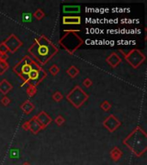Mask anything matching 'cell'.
Returning <instances> with one entry per match:
<instances>
[{"instance_id":"83f0119b","label":"cell","mask_w":147,"mask_h":165,"mask_svg":"<svg viewBox=\"0 0 147 165\" xmlns=\"http://www.w3.org/2000/svg\"><path fill=\"white\" fill-rule=\"evenodd\" d=\"M1 103L4 105V106H8L10 103H11V99L8 97V96H4L1 100Z\"/></svg>"},{"instance_id":"e0dca14e","label":"cell","mask_w":147,"mask_h":165,"mask_svg":"<svg viewBox=\"0 0 147 165\" xmlns=\"http://www.w3.org/2000/svg\"><path fill=\"white\" fill-rule=\"evenodd\" d=\"M67 74L71 77V78H75V77L79 74V70L77 68L75 65H71V67H69L68 69H67Z\"/></svg>"},{"instance_id":"52a82bcc","label":"cell","mask_w":147,"mask_h":165,"mask_svg":"<svg viewBox=\"0 0 147 165\" xmlns=\"http://www.w3.org/2000/svg\"><path fill=\"white\" fill-rule=\"evenodd\" d=\"M5 45L8 48V51L10 53H14L17 51L20 47L23 46V42L18 39L14 34H11L5 41H4Z\"/></svg>"},{"instance_id":"9c48e42d","label":"cell","mask_w":147,"mask_h":165,"mask_svg":"<svg viewBox=\"0 0 147 165\" xmlns=\"http://www.w3.org/2000/svg\"><path fill=\"white\" fill-rule=\"evenodd\" d=\"M36 119H37L39 124L41 125L42 129H45V128H46L47 126H48L50 124L52 123V121H53L52 118H51L45 111H41V112L39 113V114L36 115Z\"/></svg>"},{"instance_id":"cb8c5ba5","label":"cell","mask_w":147,"mask_h":165,"mask_svg":"<svg viewBox=\"0 0 147 165\" xmlns=\"http://www.w3.org/2000/svg\"><path fill=\"white\" fill-rule=\"evenodd\" d=\"M22 18H23V22L24 23H30L32 21V15L30 13H23Z\"/></svg>"},{"instance_id":"7a4b0ae2","label":"cell","mask_w":147,"mask_h":165,"mask_svg":"<svg viewBox=\"0 0 147 165\" xmlns=\"http://www.w3.org/2000/svg\"><path fill=\"white\" fill-rule=\"evenodd\" d=\"M123 144L137 157H141L147 150V134L140 126H136L123 140Z\"/></svg>"},{"instance_id":"4316f807","label":"cell","mask_w":147,"mask_h":165,"mask_svg":"<svg viewBox=\"0 0 147 165\" xmlns=\"http://www.w3.org/2000/svg\"><path fill=\"white\" fill-rule=\"evenodd\" d=\"M92 83H93L92 81H91L89 78H88V77H87V78H85V79L83 81V85L85 88H89V87L92 85Z\"/></svg>"},{"instance_id":"d6a6232c","label":"cell","mask_w":147,"mask_h":165,"mask_svg":"<svg viewBox=\"0 0 147 165\" xmlns=\"http://www.w3.org/2000/svg\"><path fill=\"white\" fill-rule=\"evenodd\" d=\"M0 56H1V53H0Z\"/></svg>"},{"instance_id":"8992f818","label":"cell","mask_w":147,"mask_h":165,"mask_svg":"<svg viewBox=\"0 0 147 165\" xmlns=\"http://www.w3.org/2000/svg\"><path fill=\"white\" fill-rule=\"evenodd\" d=\"M120 52L123 53L124 58L128 62V64L135 69H137L139 65H142L143 62L145 60V54L138 49H133L128 53H125L121 50Z\"/></svg>"},{"instance_id":"1f68e13d","label":"cell","mask_w":147,"mask_h":165,"mask_svg":"<svg viewBox=\"0 0 147 165\" xmlns=\"http://www.w3.org/2000/svg\"><path fill=\"white\" fill-rule=\"evenodd\" d=\"M21 165H31V164H30L29 162H24V163H23Z\"/></svg>"},{"instance_id":"484cf974","label":"cell","mask_w":147,"mask_h":165,"mask_svg":"<svg viewBox=\"0 0 147 165\" xmlns=\"http://www.w3.org/2000/svg\"><path fill=\"white\" fill-rule=\"evenodd\" d=\"M8 53H9L8 48L6 47L5 43H4V41H3L2 43H0V53L1 54H7Z\"/></svg>"},{"instance_id":"d6986e66","label":"cell","mask_w":147,"mask_h":165,"mask_svg":"<svg viewBox=\"0 0 147 165\" xmlns=\"http://www.w3.org/2000/svg\"><path fill=\"white\" fill-rule=\"evenodd\" d=\"M26 92H27V95H28L29 96L32 97V96H34V95L36 94V92H37V87L35 86V85L30 84V85L28 86L27 89H26Z\"/></svg>"},{"instance_id":"7402d4cb","label":"cell","mask_w":147,"mask_h":165,"mask_svg":"<svg viewBox=\"0 0 147 165\" xmlns=\"http://www.w3.org/2000/svg\"><path fill=\"white\" fill-rule=\"evenodd\" d=\"M101 108L103 110V111H105V112H108V111H109L110 110V108H111V104L109 103V101H103L102 104H101Z\"/></svg>"},{"instance_id":"4dcf8cb0","label":"cell","mask_w":147,"mask_h":165,"mask_svg":"<svg viewBox=\"0 0 147 165\" xmlns=\"http://www.w3.org/2000/svg\"><path fill=\"white\" fill-rule=\"evenodd\" d=\"M7 59H8V54H1L0 60H6Z\"/></svg>"},{"instance_id":"277c9868","label":"cell","mask_w":147,"mask_h":165,"mask_svg":"<svg viewBox=\"0 0 147 165\" xmlns=\"http://www.w3.org/2000/svg\"><path fill=\"white\" fill-rule=\"evenodd\" d=\"M39 67H41V65H38V63L33 59H31L29 55H26L13 67V71L21 77L24 82L26 77L30 72L34 69H37Z\"/></svg>"},{"instance_id":"7c38bea8","label":"cell","mask_w":147,"mask_h":165,"mask_svg":"<svg viewBox=\"0 0 147 165\" xmlns=\"http://www.w3.org/2000/svg\"><path fill=\"white\" fill-rule=\"evenodd\" d=\"M30 121V131H31L34 134H37L41 130H42L41 128V125L39 124L37 119H36V115H35L33 118L31 119Z\"/></svg>"},{"instance_id":"44dd1931","label":"cell","mask_w":147,"mask_h":165,"mask_svg":"<svg viewBox=\"0 0 147 165\" xmlns=\"http://www.w3.org/2000/svg\"><path fill=\"white\" fill-rule=\"evenodd\" d=\"M59 71H60L59 67L56 65H53L49 69H48V71H49L53 76H56V75L59 72Z\"/></svg>"},{"instance_id":"f546056e","label":"cell","mask_w":147,"mask_h":165,"mask_svg":"<svg viewBox=\"0 0 147 165\" xmlns=\"http://www.w3.org/2000/svg\"><path fill=\"white\" fill-rule=\"evenodd\" d=\"M18 153H19L18 150H12L11 151L10 156H11V157H12V158H15L16 157H17Z\"/></svg>"},{"instance_id":"8fae6325","label":"cell","mask_w":147,"mask_h":165,"mask_svg":"<svg viewBox=\"0 0 147 165\" xmlns=\"http://www.w3.org/2000/svg\"><path fill=\"white\" fill-rule=\"evenodd\" d=\"M20 108L22 109V111L25 114H30V113H32L35 109V105L33 104V102H31L30 100H27L23 101L21 106Z\"/></svg>"},{"instance_id":"ffe728a7","label":"cell","mask_w":147,"mask_h":165,"mask_svg":"<svg viewBox=\"0 0 147 165\" xmlns=\"http://www.w3.org/2000/svg\"><path fill=\"white\" fill-rule=\"evenodd\" d=\"M34 17H35L38 21H41V19L45 17V13L42 11V10L38 9V10H36V12L34 13Z\"/></svg>"},{"instance_id":"ba28073f","label":"cell","mask_w":147,"mask_h":165,"mask_svg":"<svg viewBox=\"0 0 147 165\" xmlns=\"http://www.w3.org/2000/svg\"><path fill=\"white\" fill-rule=\"evenodd\" d=\"M120 124H121L120 121L114 115L110 114L108 118L104 120V121H103V126L108 132H114L120 126Z\"/></svg>"},{"instance_id":"603a6c76","label":"cell","mask_w":147,"mask_h":165,"mask_svg":"<svg viewBox=\"0 0 147 165\" xmlns=\"http://www.w3.org/2000/svg\"><path fill=\"white\" fill-rule=\"evenodd\" d=\"M52 97H53V99L55 101L59 102L60 101L63 99V97H64V96H63V95L61 94L59 91H56V92H54V93H53Z\"/></svg>"},{"instance_id":"5bb4252c","label":"cell","mask_w":147,"mask_h":165,"mask_svg":"<svg viewBox=\"0 0 147 165\" xmlns=\"http://www.w3.org/2000/svg\"><path fill=\"white\" fill-rule=\"evenodd\" d=\"M63 23L65 25H78L81 23L80 17H64Z\"/></svg>"},{"instance_id":"6da1fadb","label":"cell","mask_w":147,"mask_h":165,"mask_svg":"<svg viewBox=\"0 0 147 165\" xmlns=\"http://www.w3.org/2000/svg\"><path fill=\"white\" fill-rule=\"evenodd\" d=\"M58 48L45 36L36 38L28 50L30 55L38 62V65H46L58 53Z\"/></svg>"},{"instance_id":"3957f363","label":"cell","mask_w":147,"mask_h":165,"mask_svg":"<svg viewBox=\"0 0 147 165\" xmlns=\"http://www.w3.org/2000/svg\"><path fill=\"white\" fill-rule=\"evenodd\" d=\"M79 30H65V35L59 39V45L70 54H73L83 43V39L77 33Z\"/></svg>"},{"instance_id":"f1b7e54d","label":"cell","mask_w":147,"mask_h":165,"mask_svg":"<svg viewBox=\"0 0 147 165\" xmlns=\"http://www.w3.org/2000/svg\"><path fill=\"white\" fill-rule=\"evenodd\" d=\"M22 127L23 128L25 131H30V121L28 120V121H25L23 124V126H22Z\"/></svg>"},{"instance_id":"ac0fdd59","label":"cell","mask_w":147,"mask_h":165,"mask_svg":"<svg viewBox=\"0 0 147 165\" xmlns=\"http://www.w3.org/2000/svg\"><path fill=\"white\" fill-rule=\"evenodd\" d=\"M9 67L10 65L6 60H0V76L5 74V72L9 69Z\"/></svg>"},{"instance_id":"4fadbf2b","label":"cell","mask_w":147,"mask_h":165,"mask_svg":"<svg viewBox=\"0 0 147 165\" xmlns=\"http://www.w3.org/2000/svg\"><path fill=\"white\" fill-rule=\"evenodd\" d=\"M13 89V86L11 82H8L7 79H3L0 82V92L3 95H6L9 93Z\"/></svg>"},{"instance_id":"9a60e30c","label":"cell","mask_w":147,"mask_h":165,"mask_svg":"<svg viewBox=\"0 0 147 165\" xmlns=\"http://www.w3.org/2000/svg\"><path fill=\"white\" fill-rule=\"evenodd\" d=\"M122 156H123V152L117 146L113 148L111 150V151H110V157H111L112 160L114 161V162H118L119 160L122 157Z\"/></svg>"},{"instance_id":"5b68a950","label":"cell","mask_w":147,"mask_h":165,"mask_svg":"<svg viewBox=\"0 0 147 165\" xmlns=\"http://www.w3.org/2000/svg\"><path fill=\"white\" fill-rule=\"evenodd\" d=\"M66 99L71 102L76 108H79L89 99V95L85 93L83 89L76 85L66 95Z\"/></svg>"},{"instance_id":"2e32d148","label":"cell","mask_w":147,"mask_h":165,"mask_svg":"<svg viewBox=\"0 0 147 165\" xmlns=\"http://www.w3.org/2000/svg\"><path fill=\"white\" fill-rule=\"evenodd\" d=\"M80 6L79 5H65L63 7L64 13H79L80 12Z\"/></svg>"},{"instance_id":"d4e9b609","label":"cell","mask_w":147,"mask_h":165,"mask_svg":"<svg viewBox=\"0 0 147 165\" xmlns=\"http://www.w3.org/2000/svg\"><path fill=\"white\" fill-rule=\"evenodd\" d=\"M54 121H55V123H56L57 126H62L63 124L65 123V120L62 115H59V116L56 117V119L54 120Z\"/></svg>"},{"instance_id":"30bf717a","label":"cell","mask_w":147,"mask_h":165,"mask_svg":"<svg viewBox=\"0 0 147 165\" xmlns=\"http://www.w3.org/2000/svg\"><path fill=\"white\" fill-rule=\"evenodd\" d=\"M106 62L111 67L115 68V67H117L118 65L120 64L121 59H120V57L116 53H112L106 59Z\"/></svg>"}]
</instances>
